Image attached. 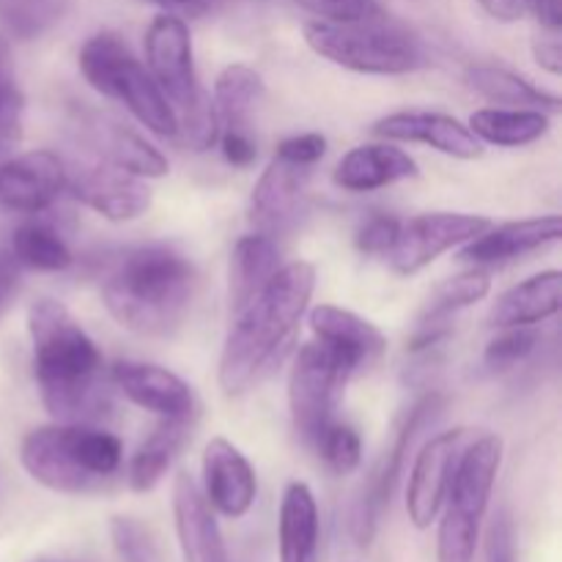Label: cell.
I'll use <instances>...</instances> for the list:
<instances>
[{"mask_svg":"<svg viewBox=\"0 0 562 562\" xmlns=\"http://www.w3.org/2000/svg\"><path fill=\"white\" fill-rule=\"evenodd\" d=\"M77 64L93 91L124 104L137 124L146 126L151 135L173 140L179 132L173 104L119 33H93L80 47Z\"/></svg>","mask_w":562,"mask_h":562,"instance_id":"cell-6","label":"cell"},{"mask_svg":"<svg viewBox=\"0 0 562 562\" xmlns=\"http://www.w3.org/2000/svg\"><path fill=\"white\" fill-rule=\"evenodd\" d=\"M532 58L541 69H547L549 75L558 77L562 71V44L560 33L541 31L536 38H532Z\"/></svg>","mask_w":562,"mask_h":562,"instance_id":"cell-42","label":"cell"},{"mask_svg":"<svg viewBox=\"0 0 562 562\" xmlns=\"http://www.w3.org/2000/svg\"><path fill=\"white\" fill-rule=\"evenodd\" d=\"M198 272L190 258L170 245L126 250L102 280V302L115 324L135 335L165 338L187 318Z\"/></svg>","mask_w":562,"mask_h":562,"instance_id":"cell-3","label":"cell"},{"mask_svg":"<svg viewBox=\"0 0 562 562\" xmlns=\"http://www.w3.org/2000/svg\"><path fill=\"white\" fill-rule=\"evenodd\" d=\"M305 42L329 64L357 75L395 77L428 66L423 38L384 16L362 22L313 20L305 25Z\"/></svg>","mask_w":562,"mask_h":562,"instance_id":"cell-5","label":"cell"},{"mask_svg":"<svg viewBox=\"0 0 562 562\" xmlns=\"http://www.w3.org/2000/svg\"><path fill=\"white\" fill-rule=\"evenodd\" d=\"M470 132L483 146L525 148L552 130V115L532 108H483L470 115Z\"/></svg>","mask_w":562,"mask_h":562,"instance_id":"cell-28","label":"cell"},{"mask_svg":"<svg viewBox=\"0 0 562 562\" xmlns=\"http://www.w3.org/2000/svg\"><path fill=\"white\" fill-rule=\"evenodd\" d=\"M217 143L225 162L234 165V168H247V165L256 162L258 148H256V140H252L250 130H223L220 132Z\"/></svg>","mask_w":562,"mask_h":562,"instance_id":"cell-40","label":"cell"},{"mask_svg":"<svg viewBox=\"0 0 562 562\" xmlns=\"http://www.w3.org/2000/svg\"><path fill=\"white\" fill-rule=\"evenodd\" d=\"M198 417H159V426L148 434L135 450L126 470L130 488L137 494H146L165 477V472L173 467L181 450L190 445L195 431Z\"/></svg>","mask_w":562,"mask_h":562,"instance_id":"cell-25","label":"cell"},{"mask_svg":"<svg viewBox=\"0 0 562 562\" xmlns=\"http://www.w3.org/2000/svg\"><path fill=\"white\" fill-rule=\"evenodd\" d=\"M318 532L322 521L311 486L302 481L289 483L278 521L280 562H318Z\"/></svg>","mask_w":562,"mask_h":562,"instance_id":"cell-26","label":"cell"},{"mask_svg":"<svg viewBox=\"0 0 562 562\" xmlns=\"http://www.w3.org/2000/svg\"><path fill=\"white\" fill-rule=\"evenodd\" d=\"M360 371L351 357L313 338L296 355L289 376V409L294 431L302 442L313 445L322 428L335 420L349 379Z\"/></svg>","mask_w":562,"mask_h":562,"instance_id":"cell-8","label":"cell"},{"mask_svg":"<svg viewBox=\"0 0 562 562\" xmlns=\"http://www.w3.org/2000/svg\"><path fill=\"white\" fill-rule=\"evenodd\" d=\"M324 154H327V137H324L322 132H302V135H291L285 137V140H280L274 157L285 159V162L313 168Z\"/></svg>","mask_w":562,"mask_h":562,"instance_id":"cell-39","label":"cell"},{"mask_svg":"<svg viewBox=\"0 0 562 562\" xmlns=\"http://www.w3.org/2000/svg\"><path fill=\"white\" fill-rule=\"evenodd\" d=\"M439 409H442V395L428 393L423 395L420 401H415V404L404 412L398 426H395L393 442L384 450L382 459L376 461V467L371 470L368 481L362 483L357 499L351 503L349 532L351 538H355L357 547H368V543L376 538L384 510L390 508V499H393L398 477L401 472H404L412 442H415L417 431H420L428 420L437 417Z\"/></svg>","mask_w":562,"mask_h":562,"instance_id":"cell-9","label":"cell"},{"mask_svg":"<svg viewBox=\"0 0 562 562\" xmlns=\"http://www.w3.org/2000/svg\"><path fill=\"white\" fill-rule=\"evenodd\" d=\"M560 291L562 272L560 269H547L532 278L521 280L514 289L497 296V302L488 311V327H536L547 318L560 313Z\"/></svg>","mask_w":562,"mask_h":562,"instance_id":"cell-24","label":"cell"},{"mask_svg":"<svg viewBox=\"0 0 562 562\" xmlns=\"http://www.w3.org/2000/svg\"><path fill=\"white\" fill-rule=\"evenodd\" d=\"M9 250L14 252L22 269H36V272H64L75 263V256H71L69 245L60 239L58 231L38 220L22 223L14 231Z\"/></svg>","mask_w":562,"mask_h":562,"instance_id":"cell-31","label":"cell"},{"mask_svg":"<svg viewBox=\"0 0 562 562\" xmlns=\"http://www.w3.org/2000/svg\"><path fill=\"white\" fill-rule=\"evenodd\" d=\"M64 165L66 192L99 217L110 223H130L151 209L154 192L140 176L126 173L88 151H80L75 159H64Z\"/></svg>","mask_w":562,"mask_h":562,"instance_id":"cell-10","label":"cell"},{"mask_svg":"<svg viewBox=\"0 0 562 562\" xmlns=\"http://www.w3.org/2000/svg\"><path fill=\"white\" fill-rule=\"evenodd\" d=\"M27 335L38 395L55 423H91L110 409L102 351L64 302H33Z\"/></svg>","mask_w":562,"mask_h":562,"instance_id":"cell-1","label":"cell"},{"mask_svg":"<svg viewBox=\"0 0 562 562\" xmlns=\"http://www.w3.org/2000/svg\"><path fill=\"white\" fill-rule=\"evenodd\" d=\"M503 453L505 442L497 434H483L464 448L439 510L442 521L437 536V562L475 560L477 538L503 467Z\"/></svg>","mask_w":562,"mask_h":562,"instance_id":"cell-7","label":"cell"},{"mask_svg":"<svg viewBox=\"0 0 562 562\" xmlns=\"http://www.w3.org/2000/svg\"><path fill=\"white\" fill-rule=\"evenodd\" d=\"M318 459L327 464L335 475H351L362 464V439L351 426L338 420H329L322 428V434L313 442Z\"/></svg>","mask_w":562,"mask_h":562,"instance_id":"cell-33","label":"cell"},{"mask_svg":"<svg viewBox=\"0 0 562 562\" xmlns=\"http://www.w3.org/2000/svg\"><path fill=\"white\" fill-rule=\"evenodd\" d=\"M401 220L393 214H373L366 223L357 228V250L366 252V256L384 258L395 245V236H398Z\"/></svg>","mask_w":562,"mask_h":562,"instance_id":"cell-37","label":"cell"},{"mask_svg":"<svg viewBox=\"0 0 562 562\" xmlns=\"http://www.w3.org/2000/svg\"><path fill=\"white\" fill-rule=\"evenodd\" d=\"M538 333L536 327H505L492 344L486 346L483 355V366L492 373L510 371L514 366L525 362L532 351L538 349Z\"/></svg>","mask_w":562,"mask_h":562,"instance_id":"cell-35","label":"cell"},{"mask_svg":"<svg viewBox=\"0 0 562 562\" xmlns=\"http://www.w3.org/2000/svg\"><path fill=\"white\" fill-rule=\"evenodd\" d=\"M492 225V220L481 214L467 212H428L417 217L401 220L398 236H395L393 250L387 252V263L401 278L423 272L431 267L439 256L448 250L467 245L477 234Z\"/></svg>","mask_w":562,"mask_h":562,"instance_id":"cell-12","label":"cell"},{"mask_svg":"<svg viewBox=\"0 0 562 562\" xmlns=\"http://www.w3.org/2000/svg\"><path fill=\"white\" fill-rule=\"evenodd\" d=\"M477 5H481L488 16H494V20L516 22L527 14L530 0H477Z\"/></svg>","mask_w":562,"mask_h":562,"instance_id":"cell-46","label":"cell"},{"mask_svg":"<svg viewBox=\"0 0 562 562\" xmlns=\"http://www.w3.org/2000/svg\"><path fill=\"white\" fill-rule=\"evenodd\" d=\"M562 236V217L560 214H541V217L510 220L503 225H488L483 234L461 245L459 261L470 267H499L510 263L521 256L543 250L547 245H554Z\"/></svg>","mask_w":562,"mask_h":562,"instance_id":"cell-20","label":"cell"},{"mask_svg":"<svg viewBox=\"0 0 562 562\" xmlns=\"http://www.w3.org/2000/svg\"><path fill=\"white\" fill-rule=\"evenodd\" d=\"M267 93L261 71L247 64H228L214 80L212 104L223 130H250L252 110Z\"/></svg>","mask_w":562,"mask_h":562,"instance_id":"cell-30","label":"cell"},{"mask_svg":"<svg viewBox=\"0 0 562 562\" xmlns=\"http://www.w3.org/2000/svg\"><path fill=\"white\" fill-rule=\"evenodd\" d=\"M307 324L313 329V338L344 351L360 368L371 366L387 349V338H384L382 329L360 313L346 311V307L316 305L313 311H307Z\"/></svg>","mask_w":562,"mask_h":562,"instance_id":"cell-23","label":"cell"},{"mask_svg":"<svg viewBox=\"0 0 562 562\" xmlns=\"http://www.w3.org/2000/svg\"><path fill=\"white\" fill-rule=\"evenodd\" d=\"M69 9V0H3L0 11L11 31L22 38H33L53 27Z\"/></svg>","mask_w":562,"mask_h":562,"instance_id":"cell-34","label":"cell"},{"mask_svg":"<svg viewBox=\"0 0 562 562\" xmlns=\"http://www.w3.org/2000/svg\"><path fill=\"white\" fill-rule=\"evenodd\" d=\"M20 464L49 492L93 494L119 475L124 448L115 434L91 423H49L25 434Z\"/></svg>","mask_w":562,"mask_h":562,"instance_id":"cell-4","label":"cell"},{"mask_svg":"<svg viewBox=\"0 0 562 562\" xmlns=\"http://www.w3.org/2000/svg\"><path fill=\"white\" fill-rule=\"evenodd\" d=\"M173 521L184 562H228L217 516L187 472H179L173 481Z\"/></svg>","mask_w":562,"mask_h":562,"instance_id":"cell-21","label":"cell"},{"mask_svg":"<svg viewBox=\"0 0 562 562\" xmlns=\"http://www.w3.org/2000/svg\"><path fill=\"white\" fill-rule=\"evenodd\" d=\"M146 69L154 77L168 102L173 104L176 119L190 113L206 99L195 71V49L187 20L176 14H157L146 31Z\"/></svg>","mask_w":562,"mask_h":562,"instance_id":"cell-11","label":"cell"},{"mask_svg":"<svg viewBox=\"0 0 562 562\" xmlns=\"http://www.w3.org/2000/svg\"><path fill=\"white\" fill-rule=\"evenodd\" d=\"M415 157L398 148L395 143H362L335 165L333 181L346 192H376L404 179H415Z\"/></svg>","mask_w":562,"mask_h":562,"instance_id":"cell-22","label":"cell"},{"mask_svg":"<svg viewBox=\"0 0 562 562\" xmlns=\"http://www.w3.org/2000/svg\"><path fill=\"white\" fill-rule=\"evenodd\" d=\"M203 497L225 519L250 514L258 497V477L250 459L231 439L214 437L203 448Z\"/></svg>","mask_w":562,"mask_h":562,"instance_id":"cell-18","label":"cell"},{"mask_svg":"<svg viewBox=\"0 0 562 562\" xmlns=\"http://www.w3.org/2000/svg\"><path fill=\"white\" fill-rule=\"evenodd\" d=\"M20 97L14 86V58H11L9 38L0 36V113Z\"/></svg>","mask_w":562,"mask_h":562,"instance_id":"cell-44","label":"cell"},{"mask_svg":"<svg viewBox=\"0 0 562 562\" xmlns=\"http://www.w3.org/2000/svg\"><path fill=\"white\" fill-rule=\"evenodd\" d=\"M313 168L305 165L285 162L274 157L258 176L250 195L247 220L256 228V234L280 236L300 223L311 190Z\"/></svg>","mask_w":562,"mask_h":562,"instance_id":"cell-15","label":"cell"},{"mask_svg":"<svg viewBox=\"0 0 562 562\" xmlns=\"http://www.w3.org/2000/svg\"><path fill=\"white\" fill-rule=\"evenodd\" d=\"M280 267H283L280 263V247L272 236H241L234 245V252H231V313H239L247 302L256 300L258 291L272 280V274Z\"/></svg>","mask_w":562,"mask_h":562,"instance_id":"cell-27","label":"cell"},{"mask_svg":"<svg viewBox=\"0 0 562 562\" xmlns=\"http://www.w3.org/2000/svg\"><path fill=\"white\" fill-rule=\"evenodd\" d=\"M146 3H154L165 14H176L181 20H187V16L198 20V16H206L212 11H217L223 0H146Z\"/></svg>","mask_w":562,"mask_h":562,"instance_id":"cell-43","label":"cell"},{"mask_svg":"<svg viewBox=\"0 0 562 562\" xmlns=\"http://www.w3.org/2000/svg\"><path fill=\"white\" fill-rule=\"evenodd\" d=\"M467 86L492 104H503V108H532L543 110V113H560L562 102L558 93H549L538 88L536 82L527 77L516 75L514 69L494 64H475L467 69Z\"/></svg>","mask_w":562,"mask_h":562,"instance_id":"cell-29","label":"cell"},{"mask_svg":"<svg viewBox=\"0 0 562 562\" xmlns=\"http://www.w3.org/2000/svg\"><path fill=\"white\" fill-rule=\"evenodd\" d=\"M488 291H492V278H488L486 269L470 267L467 272L448 278L445 283H439L437 289L431 291V296H428L426 307H423L417 322L453 324L456 313L467 311L470 305H477L481 300H486Z\"/></svg>","mask_w":562,"mask_h":562,"instance_id":"cell-32","label":"cell"},{"mask_svg":"<svg viewBox=\"0 0 562 562\" xmlns=\"http://www.w3.org/2000/svg\"><path fill=\"white\" fill-rule=\"evenodd\" d=\"M488 562H514V560H510V547H508V536H505V527L494 530L492 560H488Z\"/></svg>","mask_w":562,"mask_h":562,"instance_id":"cell-47","label":"cell"},{"mask_svg":"<svg viewBox=\"0 0 562 562\" xmlns=\"http://www.w3.org/2000/svg\"><path fill=\"white\" fill-rule=\"evenodd\" d=\"M110 382L124 398L157 417H198V398L190 384L154 362L119 360L110 368Z\"/></svg>","mask_w":562,"mask_h":562,"instance_id":"cell-19","label":"cell"},{"mask_svg":"<svg viewBox=\"0 0 562 562\" xmlns=\"http://www.w3.org/2000/svg\"><path fill=\"white\" fill-rule=\"evenodd\" d=\"M294 3L322 22H362L384 16L379 0H294Z\"/></svg>","mask_w":562,"mask_h":562,"instance_id":"cell-36","label":"cell"},{"mask_svg":"<svg viewBox=\"0 0 562 562\" xmlns=\"http://www.w3.org/2000/svg\"><path fill=\"white\" fill-rule=\"evenodd\" d=\"M470 428H453L428 439L415 456L409 475V488H406V510L417 530H428L439 516L448 494L453 470L459 464L461 453L470 445Z\"/></svg>","mask_w":562,"mask_h":562,"instance_id":"cell-14","label":"cell"},{"mask_svg":"<svg viewBox=\"0 0 562 562\" xmlns=\"http://www.w3.org/2000/svg\"><path fill=\"white\" fill-rule=\"evenodd\" d=\"M527 11H532L541 31H562V0H530V9Z\"/></svg>","mask_w":562,"mask_h":562,"instance_id":"cell-45","label":"cell"},{"mask_svg":"<svg viewBox=\"0 0 562 562\" xmlns=\"http://www.w3.org/2000/svg\"><path fill=\"white\" fill-rule=\"evenodd\" d=\"M371 132L390 143H420L445 157L464 159V162L481 159L486 151V146L472 135L464 121L448 113H434V110H398L379 119Z\"/></svg>","mask_w":562,"mask_h":562,"instance_id":"cell-17","label":"cell"},{"mask_svg":"<svg viewBox=\"0 0 562 562\" xmlns=\"http://www.w3.org/2000/svg\"><path fill=\"white\" fill-rule=\"evenodd\" d=\"M110 532H113L115 549H119V554L126 562H148L154 558L151 541H148L143 525H137L135 519L115 516L113 525H110Z\"/></svg>","mask_w":562,"mask_h":562,"instance_id":"cell-38","label":"cell"},{"mask_svg":"<svg viewBox=\"0 0 562 562\" xmlns=\"http://www.w3.org/2000/svg\"><path fill=\"white\" fill-rule=\"evenodd\" d=\"M66 192L64 157L47 148L25 151L0 162V206L42 214Z\"/></svg>","mask_w":562,"mask_h":562,"instance_id":"cell-16","label":"cell"},{"mask_svg":"<svg viewBox=\"0 0 562 562\" xmlns=\"http://www.w3.org/2000/svg\"><path fill=\"white\" fill-rule=\"evenodd\" d=\"M22 289V267L11 250H0V318L9 313Z\"/></svg>","mask_w":562,"mask_h":562,"instance_id":"cell-41","label":"cell"},{"mask_svg":"<svg viewBox=\"0 0 562 562\" xmlns=\"http://www.w3.org/2000/svg\"><path fill=\"white\" fill-rule=\"evenodd\" d=\"M313 291L316 267L307 261H291L272 274L256 300L234 313L217 371L220 390L228 398L247 393L283 355L302 316L311 311Z\"/></svg>","mask_w":562,"mask_h":562,"instance_id":"cell-2","label":"cell"},{"mask_svg":"<svg viewBox=\"0 0 562 562\" xmlns=\"http://www.w3.org/2000/svg\"><path fill=\"white\" fill-rule=\"evenodd\" d=\"M80 135L82 151L115 165L140 179H162L168 173V157L154 143H148L140 132L126 126L124 121L113 119L99 110H80L75 121Z\"/></svg>","mask_w":562,"mask_h":562,"instance_id":"cell-13","label":"cell"}]
</instances>
